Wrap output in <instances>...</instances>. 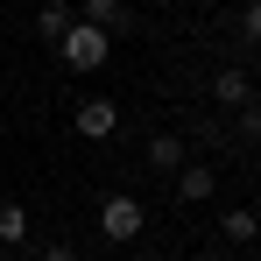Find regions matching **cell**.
I'll return each instance as SVG.
<instances>
[{"instance_id": "8fae6325", "label": "cell", "mask_w": 261, "mask_h": 261, "mask_svg": "<svg viewBox=\"0 0 261 261\" xmlns=\"http://www.w3.org/2000/svg\"><path fill=\"white\" fill-rule=\"evenodd\" d=\"M240 120H233V141H261V99H247V106H233Z\"/></svg>"}, {"instance_id": "6da1fadb", "label": "cell", "mask_w": 261, "mask_h": 261, "mask_svg": "<svg viewBox=\"0 0 261 261\" xmlns=\"http://www.w3.org/2000/svg\"><path fill=\"white\" fill-rule=\"evenodd\" d=\"M57 49H64V64H71V71H85V78L113 64V36H106V29H92V21H71V29L57 36Z\"/></svg>"}, {"instance_id": "7a4b0ae2", "label": "cell", "mask_w": 261, "mask_h": 261, "mask_svg": "<svg viewBox=\"0 0 261 261\" xmlns=\"http://www.w3.org/2000/svg\"><path fill=\"white\" fill-rule=\"evenodd\" d=\"M141 226H148V212H141V198H127V191H113V198L99 205V233H106L113 247L141 240Z\"/></svg>"}, {"instance_id": "9a60e30c", "label": "cell", "mask_w": 261, "mask_h": 261, "mask_svg": "<svg viewBox=\"0 0 261 261\" xmlns=\"http://www.w3.org/2000/svg\"><path fill=\"white\" fill-rule=\"evenodd\" d=\"M0 261H7V247H0Z\"/></svg>"}, {"instance_id": "ba28073f", "label": "cell", "mask_w": 261, "mask_h": 261, "mask_svg": "<svg viewBox=\"0 0 261 261\" xmlns=\"http://www.w3.org/2000/svg\"><path fill=\"white\" fill-rule=\"evenodd\" d=\"M71 21H78V7H71V0H49L43 14H36V36H43V43H57V36H64Z\"/></svg>"}, {"instance_id": "52a82bcc", "label": "cell", "mask_w": 261, "mask_h": 261, "mask_svg": "<svg viewBox=\"0 0 261 261\" xmlns=\"http://www.w3.org/2000/svg\"><path fill=\"white\" fill-rule=\"evenodd\" d=\"M212 99H219V106H247V99H254V78H247V71H219Z\"/></svg>"}, {"instance_id": "8992f818", "label": "cell", "mask_w": 261, "mask_h": 261, "mask_svg": "<svg viewBox=\"0 0 261 261\" xmlns=\"http://www.w3.org/2000/svg\"><path fill=\"white\" fill-rule=\"evenodd\" d=\"M212 191H219V170H205V163H198V170H176V198H184V205H205Z\"/></svg>"}, {"instance_id": "5bb4252c", "label": "cell", "mask_w": 261, "mask_h": 261, "mask_svg": "<svg viewBox=\"0 0 261 261\" xmlns=\"http://www.w3.org/2000/svg\"><path fill=\"white\" fill-rule=\"evenodd\" d=\"M198 261H233V254H219V247H212V254H198Z\"/></svg>"}, {"instance_id": "30bf717a", "label": "cell", "mask_w": 261, "mask_h": 261, "mask_svg": "<svg viewBox=\"0 0 261 261\" xmlns=\"http://www.w3.org/2000/svg\"><path fill=\"white\" fill-rule=\"evenodd\" d=\"M29 240V212L21 205H0V247H21Z\"/></svg>"}, {"instance_id": "7c38bea8", "label": "cell", "mask_w": 261, "mask_h": 261, "mask_svg": "<svg viewBox=\"0 0 261 261\" xmlns=\"http://www.w3.org/2000/svg\"><path fill=\"white\" fill-rule=\"evenodd\" d=\"M240 29H247V43H261V0H247V14H240Z\"/></svg>"}, {"instance_id": "277c9868", "label": "cell", "mask_w": 261, "mask_h": 261, "mask_svg": "<svg viewBox=\"0 0 261 261\" xmlns=\"http://www.w3.org/2000/svg\"><path fill=\"white\" fill-rule=\"evenodd\" d=\"M78 21L106 29V36H134V7L127 0H78Z\"/></svg>"}, {"instance_id": "5b68a950", "label": "cell", "mask_w": 261, "mask_h": 261, "mask_svg": "<svg viewBox=\"0 0 261 261\" xmlns=\"http://www.w3.org/2000/svg\"><path fill=\"white\" fill-rule=\"evenodd\" d=\"M219 233H226L233 247H254V240H261V212H254V205H233V212L219 219Z\"/></svg>"}, {"instance_id": "4fadbf2b", "label": "cell", "mask_w": 261, "mask_h": 261, "mask_svg": "<svg viewBox=\"0 0 261 261\" xmlns=\"http://www.w3.org/2000/svg\"><path fill=\"white\" fill-rule=\"evenodd\" d=\"M43 261H78V247H71V240H49V247H43Z\"/></svg>"}, {"instance_id": "9c48e42d", "label": "cell", "mask_w": 261, "mask_h": 261, "mask_svg": "<svg viewBox=\"0 0 261 261\" xmlns=\"http://www.w3.org/2000/svg\"><path fill=\"white\" fill-rule=\"evenodd\" d=\"M148 170H184V141L176 134H148Z\"/></svg>"}, {"instance_id": "3957f363", "label": "cell", "mask_w": 261, "mask_h": 261, "mask_svg": "<svg viewBox=\"0 0 261 261\" xmlns=\"http://www.w3.org/2000/svg\"><path fill=\"white\" fill-rule=\"evenodd\" d=\"M71 127L85 134V141H106V134L120 127V106H113V99H99V92H92V99H78V106H71Z\"/></svg>"}]
</instances>
